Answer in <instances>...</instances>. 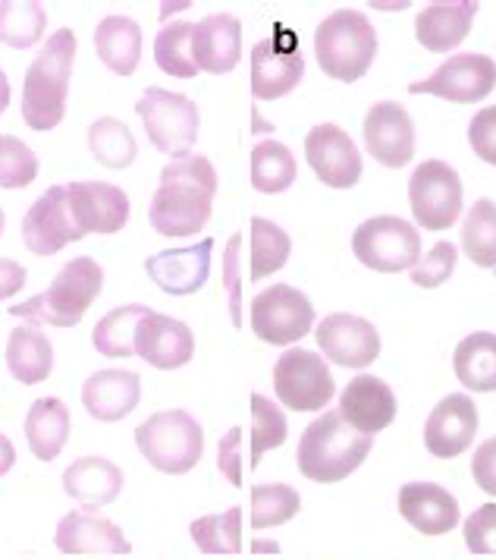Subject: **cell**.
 I'll return each mask as SVG.
<instances>
[{"instance_id":"obj_23","label":"cell","mask_w":496,"mask_h":560,"mask_svg":"<svg viewBox=\"0 0 496 560\" xmlns=\"http://www.w3.org/2000/svg\"><path fill=\"white\" fill-rule=\"evenodd\" d=\"M399 513L422 535H447L459 526V501L434 482H409L399 488Z\"/></svg>"},{"instance_id":"obj_33","label":"cell","mask_w":496,"mask_h":560,"mask_svg":"<svg viewBox=\"0 0 496 560\" xmlns=\"http://www.w3.org/2000/svg\"><path fill=\"white\" fill-rule=\"evenodd\" d=\"M145 315H149V306H139V303L114 308L110 315H104L92 331L95 350L101 357L110 359L135 357V328Z\"/></svg>"},{"instance_id":"obj_17","label":"cell","mask_w":496,"mask_h":560,"mask_svg":"<svg viewBox=\"0 0 496 560\" xmlns=\"http://www.w3.org/2000/svg\"><path fill=\"white\" fill-rule=\"evenodd\" d=\"M23 240L35 255H57L63 246L82 240L67 205V186H50L35 199L23 221Z\"/></svg>"},{"instance_id":"obj_11","label":"cell","mask_w":496,"mask_h":560,"mask_svg":"<svg viewBox=\"0 0 496 560\" xmlns=\"http://www.w3.org/2000/svg\"><path fill=\"white\" fill-rule=\"evenodd\" d=\"M305 77V57L298 51L296 35L280 28L273 38H264L251 48V95L261 102L283 98Z\"/></svg>"},{"instance_id":"obj_7","label":"cell","mask_w":496,"mask_h":560,"mask_svg":"<svg viewBox=\"0 0 496 560\" xmlns=\"http://www.w3.org/2000/svg\"><path fill=\"white\" fill-rule=\"evenodd\" d=\"M352 253L365 268L380 275L412 271L422 258V233L402 218L380 214L355 230Z\"/></svg>"},{"instance_id":"obj_13","label":"cell","mask_w":496,"mask_h":560,"mask_svg":"<svg viewBox=\"0 0 496 560\" xmlns=\"http://www.w3.org/2000/svg\"><path fill=\"white\" fill-rule=\"evenodd\" d=\"M214 192L199 183H161L151 199V228L161 236H192L211 221Z\"/></svg>"},{"instance_id":"obj_28","label":"cell","mask_w":496,"mask_h":560,"mask_svg":"<svg viewBox=\"0 0 496 560\" xmlns=\"http://www.w3.org/2000/svg\"><path fill=\"white\" fill-rule=\"evenodd\" d=\"M63 491L82 508H107L123 491V472L117 463L104 457L73 459L63 472Z\"/></svg>"},{"instance_id":"obj_38","label":"cell","mask_w":496,"mask_h":560,"mask_svg":"<svg viewBox=\"0 0 496 560\" xmlns=\"http://www.w3.org/2000/svg\"><path fill=\"white\" fill-rule=\"evenodd\" d=\"M192 32H196V23H174V26H164L157 32V38H154V60H157V67L167 77H199V63L192 57Z\"/></svg>"},{"instance_id":"obj_18","label":"cell","mask_w":496,"mask_h":560,"mask_svg":"<svg viewBox=\"0 0 496 560\" xmlns=\"http://www.w3.org/2000/svg\"><path fill=\"white\" fill-rule=\"evenodd\" d=\"M477 434V407L469 394H449L430 409L424 444L437 459H452L472 447Z\"/></svg>"},{"instance_id":"obj_53","label":"cell","mask_w":496,"mask_h":560,"mask_svg":"<svg viewBox=\"0 0 496 560\" xmlns=\"http://www.w3.org/2000/svg\"><path fill=\"white\" fill-rule=\"evenodd\" d=\"M7 104H10V79L0 70V114L7 110Z\"/></svg>"},{"instance_id":"obj_24","label":"cell","mask_w":496,"mask_h":560,"mask_svg":"<svg viewBox=\"0 0 496 560\" xmlns=\"http://www.w3.org/2000/svg\"><path fill=\"white\" fill-rule=\"evenodd\" d=\"M54 545L63 555H129L132 545L114 520L73 510L60 520Z\"/></svg>"},{"instance_id":"obj_14","label":"cell","mask_w":496,"mask_h":560,"mask_svg":"<svg viewBox=\"0 0 496 560\" xmlns=\"http://www.w3.org/2000/svg\"><path fill=\"white\" fill-rule=\"evenodd\" d=\"M305 158L315 177L330 189H352L362 179V154L336 124H321L305 136Z\"/></svg>"},{"instance_id":"obj_49","label":"cell","mask_w":496,"mask_h":560,"mask_svg":"<svg viewBox=\"0 0 496 560\" xmlns=\"http://www.w3.org/2000/svg\"><path fill=\"white\" fill-rule=\"evenodd\" d=\"M217 469L226 476V482L243 488V429L233 425L229 432L221 438L217 447Z\"/></svg>"},{"instance_id":"obj_29","label":"cell","mask_w":496,"mask_h":560,"mask_svg":"<svg viewBox=\"0 0 496 560\" xmlns=\"http://www.w3.org/2000/svg\"><path fill=\"white\" fill-rule=\"evenodd\" d=\"M70 425H73L70 409L63 400H57V397L35 400L25 416V441H28V451L35 454V459L50 463L60 457V451L70 441Z\"/></svg>"},{"instance_id":"obj_21","label":"cell","mask_w":496,"mask_h":560,"mask_svg":"<svg viewBox=\"0 0 496 560\" xmlns=\"http://www.w3.org/2000/svg\"><path fill=\"white\" fill-rule=\"evenodd\" d=\"M211 253L214 240H201L199 246L186 249H167V253L151 255L145 261L149 278L170 296H192L208 283L211 275Z\"/></svg>"},{"instance_id":"obj_54","label":"cell","mask_w":496,"mask_h":560,"mask_svg":"<svg viewBox=\"0 0 496 560\" xmlns=\"http://www.w3.org/2000/svg\"><path fill=\"white\" fill-rule=\"evenodd\" d=\"M255 551H273V555H276L280 545H276V541H255Z\"/></svg>"},{"instance_id":"obj_50","label":"cell","mask_w":496,"mask_h":560,"mask_svg":"<svg viewBox=\"0 0 496 560\" xmlns=\"http://www.w3.org/2000/svg\"><path fill=\"white\" fill-rule=\"evenodd\" d=\"M472 476L474 485H477L481 491H487L491 498H496V438L484 441V444L474 451Z\"/></svg>"},{"instance_id":"obj_6","label":"cell","mask_w":496,"mask_h":560,"mask_svg":"<svg viewBox=\"0 0 496 560\" xmlns=\"http://www.w3.org/2000/svg\"><path fill=\"white\" fill-rule=\"evenodd\" d=\"M135 114H139L142 127L149 132L151 145L157 152H164L174 161H182V158L192 154L196 142H199L201 124L199 107H196L192 98L151 85L135 104Z\"/></svg>"},{"instance_id":"obj_27","label":"cell","mask_w":496,"mask_h":560,"mask_svg":"<svg viewBox=\"0 0 496 560\" xmlns=\"http://www.w3.org/2000/svg\"><path fill=\"white\" fill-rule=\"evenodd\" d=\"M477 3L474 0H456V3H430L415 20V38L427 51L449 54L469 38Z\"/></svg>"},{"instance_id":"obj_19","label":"cell","mask_w":496,"mask_h":560,"mask_svg":"<svg viewBox=\"0 0 496 560\" xmlns=\"http://www.w3.org/2000/svg\"><path fill=\"white\" fill-rule=\"evenodd\" d=\"M135 357L161 372H174L196 357V337L179 318L149 308V315L135 328Z\"/></svg>"},{"instance_id":"obj_47","label":"cell","mask_w":496,"mask_h":560,"mask_svg":"<svg viewBox=\"0 0 496 560\" xmlns=\"http://www.w3.org/2000/svg\"><path fill=\"white\" fill-rule=\"evenodd\" d=\"M462 535L474 555H496V504L474 510L462 526Z\"/></svg>"},{"instance_id":"obj_22","label":"cell","mask_w":496,"mask_h":560,"mask_svg":"<svg viewBox=\"0 0 496 560\" xmlns=\"http://www.w3.org/2000/svg\"><path fill=\"white\" fill-rule=\"evenodd\" d=\"M192 57L201 73H229L243 60V23L229 13H214L196 23Z\"/></svg>"},{"instance_id":"obj_1","label":"cell","mask_w":496,"mask_h":560,"mask_svg":"<svg viewBox=\"0 0 496 560\" xmlns=\"http://www.w3.org/2000/svg\"><path fill=\"white\" fill-rule=\"evenodd\" d=\"M374 434L355 432L340 409H327L318 416L298 441V472L311 482L333 485L349 479L371 454Z\"/></svg>"},{"instance_id":"obj_32","label":"cell","mask_w":496,"mask_h":560,"mask_svg":"<svg viewBox=\"0 0 496 560\" xmlns=\"http://www.w3.org/2000/svg\"><path fill=\"white\" fill-rule=\"evenodd\" d=\"M456 378L474 394L496 390V334H469L456 347Z\"/></svg>"},{"instance_id":"obj_34","label":"cell","mask_w":496,"mask_h":560,"mask_svg":"<svg viewBox=\"0 0 496 560\" xmlns=\"http://www.w3.org/2000/svg\"><path fill=\"white\" fill-rule=\"evenodd\" d=\"M296 183V158L283 142H258L251 149V186L264 196L286 192Z\"/></svg>"},{"instance_id":"obj_26","label":"cell","mask_w":496,"mask_h":560,"mask_svg":"<svg viewBox=\"0 0 496 560\" xmlns=\"http://www.w3.org/2000/svg\"><path fill=\"white\" fill-rule=\"evenodd\" d=\"M142 400V378L126 369H104L82 384V404L98 422H120Z\"/></svg>"},{"instance_id":"obj_43","label":"cell","mask_w":496,"mask_h":560,"mask_svg":"<svg viewBox=\"0 0 496 560\" xmlns=\"http://www.w3.org/2000/svg\"><path fill=\"white\" fill-rule=\"evenodd\" d=\"M38 177V158L16 136H0V189H25Z\"/></svg>"},{"instance_id":"obj_25","label":"cell","mask_w":496,"mask_h":560,"mask_svg":"<svg viewBox=\"0 0 496 560\" xmlns=\"http://www.w3.org/2000/svg\"><path fill=\"white\" fill-rule=\"evenodd\" d=\"M340 412L355 432L377 434L397 419V397L387 382L374 375H358L346 384L340 397Z\"/></svg>"},{"instance_id":"obj_39","label":"cell","mask_w":496,"mask_h":560,"mask_svg":"<svg viewBox=\"0 0 496 560\" xmlns=\"http://www.w3.org/2000/svg\"><path fill=\"white\" fill-rule=\"evenodd\" d=\"M462 249L477 268H496V202L477 199L462 224Z\"/></svg>"},{"instance_id":"obj_20","label":"cell","mask_w":496,"mask_h":560,"mask_svg":"<svg viewBox=\"0 0 496 560\" xmlns=\"http://www.w3.org/2000/svg\"><path fill=\"white\" fill-rule=\"evenodd\" d=\"M365 145L383 167H405L415 154V124L397 102L374 104L365 117Z\"/></svg>"},{"instance_id":"obj_52","label":"cell","mask_w":496,"mask_h":560,"mask_svg":"<svg viewBox=\"0 0 496 560\" xmlns=\"http://www.w3.org/2000/svg\"><path fill=\"white\" fill-rule=\"evenodd\" d=\"M16 463V447L7 434H0V476H7Z\"/></svg>"},{"instance_id":"obj_51","label":"cell","mask_w":496,"mask_h":560,"mask_svg":"<svg viewBox=\"0 0 496 560\" xmlns=\"http://www.w3.org/2000/svg\"><path fill=\"white\" fill-rule=\"evenodd\" d=\"M25 287V268L20 261H10V258H0V300H10L16 296Z\"/></svg>"},{"instance_id":"obj_36","label":"cell","mask_w":496,"mask_h":560,"mask_svg":"<svg viewBox=\"0 0 496 560\" xmlns=\"http://www.w3.org/2000/svg\"><path fill=\"white\" fill-rule=\"evenodd\" d=\"M88 149L95 154V161L110 171H126L139 154L135 136L117 117H101L88 127Z\"/></svg>"},{"instance_id":"obj_48","label":"cell","mask_w":496,"mask_h":560,"mask_svg":"<svg viewBox=\"0 0 496 560\" xmlns=\"http://www.w3.org/2000/svg\"><path fill=\"white\" fill-rule=\"evenodd\" d=\"M469 142L484 164L496 167V107H484L474 114V120L469 124Z\"/></svg>"},{"instance_id":"obj_12","label":"cell","mask_w":496,"mask_h":560,"mask_svg":"<svg viewBox=\"0 0 496 560\" xmlns=\"http://www.w3.org/2000/svg\"><path fill=\"white\" fill-rule=\"evenodd\" d=\"M496 85L494 57L484 54H456L424 82H412V95H437L452 104H474L487 98Z\"/></svg>"},{"instance_id":"obj_30","label":"cell","mask_w":496,"mask_h":560,"mask_svg":"<svg viewBox=\"0 0 496 560\" xmlns=\"http://www.w3.org/2000/svg\"><path fill=\"white\" fill-rule=\"evenodd\" d=\"M95 51L107 70L132 77L142 57V28L129 16H104L95 28Z\"/></svg>"},{"instance_id":"obj_8","label":"cell","mask_w":496,"mask_h":560,"mask_svg":"<svg viewBox=\"0 0 496 560\" xmlns=\"http://www.w3.org/2000/svg\"><path fill=\"white\" fill-rule=\"evenodd\" d=\"M311 325H315L311 300L290 283H273L251 300V331L271 347L296 343L311 331Z\"/></svg>"},{"instance_id":"obj_37","label":"cell","mask_w":496,"mask_h":560,"mask_svg":"<svg viewBox=\"0 0 496 560\" xmlns=\"http://www.w3.org/2000/svg\"><path fill=\"white\" fill-rule=\"evenodd\" d=\"M189 533L204 555H239L243 551V508L201 516L189 526Z\"/></svg>"},{"instance_id":"obj_5","label":"cell","mask_w":496,"mask_h":560,"mask_svg":"<svg viewBox=\"0 0 496 560\" xmlns=\"http://www.w3.org/2000/svg\"><path fill=\"white\" fill-rule=\"evenodd\" d=\"M135 447L157 472L182 476L199 466L204 432L186 409H164L135 429Z\"/></svg>"},{"instance_id":"obj_16","label":"cell","mask_w":496,"mask_h":560,"mask_svg":"<svg viewBox=\"0 0 496 560\" xmlns=\"http://www.w3.org/2000/svg\"><path fill=\"white\" fill-rule=\"evenodd\" d=\"M318 347L323 357L343 369H368L374 359L380 357V334L371 322L349 315V312H333L318 325Z\"/></svg>"},{"instance_id":"obj_55","label":"cell","mask_w":496,"mask_h":560,"mask_svg":"<svg viewBox=\"0 0 496 560\" xmlns=\"http://www.w3.org/2000/svg\"><path fill=\"white\" fill-rule=\"evenodd\" d=\"M0 233H3V208H0Z\"/></svg>"},{"instance_id":"obj_2","label":"cell","mask_w":496,"mask_h":560,"mask_svg":"<svg viewBox=\"0 0 496 560\" xmlns=\"http://www.w3.org/2000/svg\"><path fill=\"white\" fill-rule=\"evenodd\" d=\"M75 60V32L60 28L48 38L42 54L25 70L23 120L32 129L45 132L67 117V95Z\"/></svg>"},{"instance_id":"obj_45","label":"cell","mask_w":496,"mask_h":560,"mask_svg":"<svg viewBox=\"0 0 496 560\" xmlns=\"http://www.w3.org/2000/svg\"><path fill=\"white\" fill-rule=\"evenodd\" d=\"M224 287L229 293L233 325L243 328V233H233L224 249Z\"/></svg>"},{"instance_id":"obj_40","label":"cell","mask_w":496,"mask_h":560,"mask_svg":"<svg viewBox=\"0 0 496 560\" xmlns=\"http://www.w3.org/2000/svg\"><path fill=\"white\" fill-rule=\"evenodd\" d=\"M48 26V10L42 3H0V45L10 48H32L42 42Z\"/></svg>"},{"instance_id":"obj_9","label":"cell","mask_w":496,"mask_h":560,"mask_svg":"<svg viewBox=\"0 0 496 560\" xmlns=\"http://www.w3.org/2000/svg\"><path fill=\"white\" fill-rule=\"evenodd\" d=\"M273 390L276 400L293 412H321L333 400L336 384L318 353L286 350L273 365Z\"/></svg>"},{"instance_id":"obj_35","label":"cell","mask_w":496,"mask_h":560,"mask_svg":"<svg viewBox=\"0 0 496 560\" xmlns=\"http://www.w3.org/2000/svg\"><path fill=\"white\" fill-rule=\"evenodd\" d=\"M248 243H251V268H248V280L271 278L273 271H280L290 258V233L273 224L268 218H251L248 224Z\"/></svg>"},{"instance_id":"obj_41","label":"cell","mask_w":496,"mask_h":560,"mask_svg":"<svg viewBox=\"0 0 496 560\" xmlns=\"http://www.w3.org/2000/svg\"><path fill=\"white\" fill-rule=\"evenodd\" d=\"M286 441V416L264 394H251V454H248V469H258L261 457L283 447Z\"/></svg>"},{"instance_id":"obj_4","label":"cell","mask_w":496,"mask_h":560,"mask_svg":"<svg viewBox=\"0 0 496 560\" xmlns=\"http://www.w3.org/2000/svg\"><path fill=\"white\" fill-rule=\"evenodd\" d=\"M318 63L336 82H358L377 57V32L358 10H336L315 32Z\"/></svg>"},{"instance_id":"obj_46","label":"cell","mask_w":496,"mask_h":560,"mask_svg":"<svg viewBox=\"0 0 496 560\" xmlns=\"http://www.w3.org/2000/svg\"><path fill=\"white\" fill-rule=\"evenodd\" d=\"M161 183H199L204 189L217 192V171L208 158L201 154H189L182 161H170L164 171H161Z\"/></svg>"},{"instance_id":"obj_3","label":"cell","mask_w":496,"mask_h":560,"mask_svg":"<svg viewBox=\"0 0 496 560\" xmlns=\"http://www.w3.org/2000/svg\"><path fill=\"white\" fill-rule=\"evenodd\" d=\"M104 287V271L95 258L82 255L60 268L45 293L32 296L23 306L10 308L13 318H23L28 325H50V328H75L85 312L95 306Z\"/></svg>"},{"instance_id":"obj_10","label":"cell","mask_w":496,"mask_h":560,"mask_svg":"<svg viewBox=\"0 0 496 560\" xmlns=\"http://www.w3.org/2000/svg\"><path fill=\"white\" fill-rule=\"evenodd\" d=\"M409 205L424 230H449L462 214V179L447 161H424L409 179Z\"/></svg>"},{"instance_id":"obj_31","label":"cell","mask_w":496,"mask_h":560,"mask_svg":"<svg viewBox=\"0 0 496 560\" xmlns=\"http://www.w3.org/2000/svg\"><path fill=\"white\" fill-rule=\"evenodd\" d=\"M7 369L20 384L48 382L50 369H54V347H50L48 334H42V328H35V325L16 328L10 334Z\"/></svg>"},{"instance_id":"obj_42","label":"cell","mask_w":496,"mask_h":560,"mask_svg":"<svg viewBox=\"0 0 496 560\" xmlns=\"http://www.w3.org/2000/svg\"><path fill=\"white\" fill-rule=\"evenodd\" d=\"M302 510V498L293 485H255L251 488V526L271 529L290 523Z\"/></svg>"},{"instance_id":"obj_15","label":"cell","mask_w":496,"mask_h":560,"mask_svg":"<svg viewBox=\"0 0 496 560\" xmlns=\"http://www.w3.org/2000/svg\"><path fill=\"white\" fill-rule=\"evenodd\" d=\"M67 205L79 233H120L129 221V196L114 183L82 179L67 186Z\"/></svg>"},{"instance_id":"obj_44","label":"cell","mask_w":496,"mask_h":560,"mask_svg":"<svg viewBox=\"0 0 496 560\" xmlns=\"http://www.w3.org/2000/svg\"><path fill=\"white\" fill-rule=\"evenodd\" d=\"M456 246L452 243H437L430 253L418 258V265L412 268V283L422 287V290H434L440 287L444 280H449V275L456 271Z\"/></svg>"}]
</instances>
